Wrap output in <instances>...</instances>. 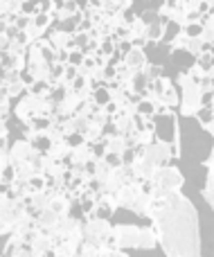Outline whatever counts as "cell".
<instances>
[{"label": "cell", "mask_w": 214, "mask_h": 257, "mask_svg": "<svg viewBox=\"0 0 214 257\" xmlns=\"http://www.w3.org/2000/svg\"><path fill=\"white\" fill-rule=\"evenodd\" d=\"M84 59H86V54L81 52V50H70V57H68V63H70V66H81V63H84Z\"/></svg>", "instance_id": "cell-33"}, {"label": "cell", "mask_w": 214, "mask_h": 257, "mask_svg": "<svg viewBox=\"0 0 214 257\" xmlns=\"http://www.w3.org/2000/svg\"><path fill=\"white\" fill-rule=\"evenodd\" d=\"M81 219L72 217V214H68V217H63L61 221H59L57 230L52 232L54 241L57 239H72V241H81Z\"/></svg>", "instance_id": "cell-11"}, {"label": "cell", "mask_w": 214, "mask_h": 257, "mask_svg": "<svg viewBox=\"0 0 214 257\" xmlns=\"http://www.w3.org/2000/svg\"><path fill=\"white\" fill-rule=\"evenodd\" d=\"M61 3H63V0H61Z\"/></svg>", "instance_id": "cell-40"}, {"label": "cell", "mask_w": 214, "mask_h": 257, "mask_svg": "<svg viewBox=\"0 0 214 257\" xmlns=\"http://www.w3.org/2000/svg\"><path fill=\"white\" fill-rule=\"evenodd\" d=\"M88 5H90V7H102L104 0H88Z\"/></svg>", "instance_id": "cell-36"}, {"label": "cell", "mask_w": 214, "mask_h": 257, "mask_svg": "<svg viewBox=\"0 0 214 257\" xmlns=\"http://www.w3.org/2000/svg\"><path fill=\"white\" fill-rule=\"evenodd\" d=\"M108 235H111V223L108 219H99V217H88L81 223V241L93 246H106L108 244Z\"/></svg>", "instance_id": "cell-6"}, {"label": "cell", "mask_w": 214, "mask_h": 257, "mask_svg": "<svg viewBox=\"0 0 214 257\" xmlns=\"http://www.w3.org/2000/svg\"><path fill=\"white\" fill-rule=\"evenodd\" d=\"M0 257H7V255H0Z\"/></svg>", "instance_id": "cell-38"}, {"label": "cell", "mask_w": 214, "mask_h": 257, "mask_svg": "<svg viewBox=\"0 0 214 257\" xmlns=\"http://www.w3.org/2000/svg\"><path fill=\"white\" fill-rule=\"evenodd\" d=\"M122 63H126V66L133 68V70H142L149 63L147 50H144L142 45H131L129 52H124V57H122Z\"/></svg>", "instance_id": "cell-17"}, {"label": "cell", "mask_w": 214, "mask_h": 257, "mask_svg": "<svg viewBox=\"0 0 214 257\" xmlns=\"http://www.w3.org/2000/svg\"><path fill=\"white\" fill-rule=\"evenodd\" d=\"M140 18L144 21L147 25V43H162L165 39V32H167V21H162L158 9H144L142 14H138Z\"/></svg>", "instance_id": "cell-9"}, {"label": "cell", "mask_w": 214, "mask_h": 257, "mask_svg": "<svg viewBox=\"0 0 214 257\" xmlns=\"http://www.w3.org/2000/svg\"><path fill=\"white\" fill-rule=\"evenodd\" d=\"M212 9H214V3H212Z\"/></svg>", "instance_id": "cell-39"}, {"label": "cell", "mask_w": 214, "mask_h": 257, "mask_svg": "<svg viewBox=\"0 0 214 257\" xmlns=\"http://www.w3.org/2000/svg\"><path fill=\"white\" fill-rule=\"evenodd\" d=\"M115 212H117V203L111 192H104V194H99L97 199H95V217L111 219Z\"/></svg>", "instance_id": "cell-16"}, {"label": "cell", "mask_w": 214, "mask_h": 257, "mask_svg": "<svg viewBox=\"0 0 214 257\" xmlns=\"http://www.w3.org/2000/svg\"><path fill=\"white\" fill-rule=\"evenodd\" d=\"M147 221L156 230L158 246L167 257H203L198 212L183 190L153 199Z\"/></svg>", "instance_id": "cell-1"}, {"label": "cell", "mask_w": 214, "mask_h": 257, "mask_svg": "<svg viewBox=\"0 0 214 257\" xmlns=\"http://www.w3.org/2000/svg\"><path fill=\"white\" fill-rule=\"evenodd\" d=\"M97 257H129V250H120L115 246H99L97 248Z\"/></svg>", "instance_id": "cell-31"}, {"label": "cell", "mask_w": 214, "mask_h": 257, "mask_svg": "<svg viewBox=\"0 0 214 257\" xmlns=\"http://www.w3.org/2000/svg\"><path fill=\"white\" fill-rule=\"evenodd\" d=\"M194 63H196V66H201L203 70H207V68H210L212 63H214V52H212L210 48H205L196 59H194Z\"/></svg>", "instance_id": "cell-32"}, {"label": "cell", "mask_w": 214, "mask_h": 257, "mask_svg": "<svg viewBox=\"0 0 214 257\" xmlns=\"http://www.w3.org/2000/svg\"><path fill=\"white\" fill-rule=\"evenodd\" d=\"M174 84L178 88V115L194 117L203 108V93L198 88V81L192 79L185 70H180Z\"/></svg>", "instance_id": "cell-3"}, {"label": "cell", "mask_w": 214, "mask_h": 257, "mask_svg": "<svg viewBox=\"0 0 214 257\" xmlns=\"http://www.w3.org/2000/svg\"><path fill=\"white\" fill-rule=\"evenodd\" d=\"M3 70H14V72H23L25 70V54H9L3 52Z\"/></svg>", "instance_id": "cell-26"}, {"label": "cell", "mask_w": 214, "mask_h": 257, "mask_svg": "<svg viewBox=\"0 0 214 257\" xmlns=\"http://www.w3.org/2000/svg\"><path fill=\"white\" fill-rule=\"evenodd\" d=\"M7 257H34V255H32V250L27 246H16V248L9 250Z\"/></svg>", "instance_id": "cell-34"}, {"label": "cell", "mask_w": 214, "mask_h": 257, "mask_svg": "<svg viewBox=\"0 0 214 257\" xmlns=\"http://www.w3.org/2000/svg\"><path fill=\"white\" fill-rule=\"evenodd\" d=\"M108 246H115V248H120V250L138 248L140 246V226H133V223H115V226H111Z\"/></svg>", "instance_id": "cell-7"}, {"label": "cell", "mask_w": 214, "mask_h": 257, "mask_svg": "<svg viewBox=\"0 0 214 257\" xmlns=\"http://www.w3.org/2000/svg\"><path fill=\"white\" fill-rule=\"evenodd\" d=\"M9 41H12V39H9V34L3 30V27H0V52H5V50L9 48Z\"/></svg>", "instance_id": "cell-35"}, {"label": "cell", "mask_w": 214, "mask_h": 257, "mask_svg": "<svg viewBox=\"0 0 214 257\" xmlns=\"http://www.w3.org/2000/svg\"><path fill=\"white\" fill-rule=\"evenodd\" d=\"M158 248V237H156V230L149 226H140V246L138 250H153Z\"/></svg>", "instance_id": "cell-24"}, {"label": "cell", "mask_w": 214, "mask_h": 257, "mask_svg": "<svg viewBox=\"0 0 214 257\" xmlns=\"http://www.w3.org/2000/svg\"><path fill=\"white\" fill-rule=\"evenodd\" d=\"M27 248L32 250L34 257H50V253H52V248H54V237L50 235V232L36 228L30 235V239H27Z\"/></svg>", "instance_id": "cell-10"}, {"label": "cell", "mask_w": 214, "mask_h": 257, "mask_svg": "<svg viewBox=\"0 0 214 257\" xmlns=\"http://www.w3.org/2000/svg\"><path fill=\"white\" fill-rule=\"evenodd\" d=\"M194 117L198 120V124H201L203 131L210 133V136L214 138V106L212 104H205V106H203Z\"/></svg>", "instance_id": "cell-25"}, {"label": "cell", "mask_w": 214, "mask_h": 257, "mask_svg": "<svg viewBox=\"0 0 214 257\" xmlns=\"http://www.w3.org/2000/svg\"><path fill=\"white\" fill-rule=\"evenodd\" d=\"M81 241H72V239H57L54 241V248L50 257H77V248H79Z\"/></svg>", "instance_id": "cell-22"}, {"label": "cell", "mask_w": 214, "mask_h": 257, "mask_svg": "<svg viewBox=\"0 0 214 257\" xmlns=\"http://www.w3.org/2000/svg\"><path fill=\"white\" fill-rule=\"evenodd\" d=\"M9 165H12L14 169H21V167H34L39 169L41 165V156H43V151H39L32 142H27L25 138H21V140L12 142L9 145Z\"/></svg>", "instance_id": "cell-4"}, {"label": "cell", "mask_w": 214, "mask_h": 257, "mask_svg": "<svg viewBox=\"0 0 214 257\" xmlns=\"http://www.w3.org/2000/svg\"><path fill=\"white\" fill-rule=\"evenodd\" d=\"M138 151H140V156L156 169L165 167V165H171V160H176V154H174V149H171V145L160 142V140L149 142L147 147H142V149H138Z\"/></svg>", "instance_id": "cell-8"}, {"label": "cell", "mask_w": 214, "mask_h": 257, "mask_svg": "<svg viewBox=\"0 0 214 257\" xmlns=\"http://www.w3.org/2000/svg\"><path fill=\"white\" fill-rule=\"evenodd\" d=\"M203 169H205V181H203L201 187V196L214 212V145L210 149V156L203 160Z\"/></svg>", "instance_id": "cell-12"}, {"label": "cell", "mask_w": 214, "mask_h": 257, "mask_svg": "<svg viewBox=\"0 0 214 257\" xmlns=\"http://www.w3.org/2000/svg\"><path fill=\"white\" fill-rule=\"evenodd\" d=\"M126 27H129V41L133 45H147V25H144V21L135 14L133 18H131L129 23H126Z\"/></svg>", "instance_id": "cell-18"}, {"label": "cell", "mask_w": 214, "mask_h": 257, "mask_svg": "<svg viewBox=\"0 0 214 257\" xmlns=\"http://www.w3.org/2000/svg\"><path fill=\"white\" fill-rule=\"evenodd\" d=\"M205 48H207V45L203 43L201 36H189V39H187V45H185V52H187L192 59H196Z\"/></svg>", "instance_id": "cell-29"}, {"label": "cell", "mask_w": 214, "mask_h": 257, "mask_svg": "<svg viewBox=\"0 0 214 257\" xmlns=\"http://www.w3.org/2000/svg\"><path fill=\"white\" fill-rule=\"evenodd\" d=\"M45 39H48V43L52 45L54 50H70V34H68L66 30H61V27L52 25L48 30V34H45Z\"/></svg>", "instance_id": "cell-21"}, {"label": "cell", "mask_w": 214, "mask_h": 257, "mask_svg": "<svg viewBox=\"0 0 214 257\" xmlns=\"http://www.w3.org/2000/svg\"><path fill=\"white\" fill-rule=\"evenodd\" d=\"M133 7V0H104V14H122Z\"/></svg>", "instance_id": "cell-28"}, {"label": "cell", "mask_w": 214, "mask_h": 257, "mask_svg": "<svg viewBox=\"0 0 214 257\" xmlns=\"http://www.w3.org/2000/svg\"><path fill=\"white\" fill-rule=\"evenodd\" d=\"M151 205H153L151 194H149V192L144 190V185H142V192H140V194L135 196L133 205H131V212H133L135 217H140V219H149V212H151Z\"/></svg>", "instance_id": "cell-20"}, {"label": "cell", "mask_w": 214, "mask_h": 257, "mask_svg": "<svg viewBox=\"0 0 214 257\" xmlns=\"http://www.w3.org/2000/svg\"><path fill=\"white\" fill-rule=\"evenodd\" d=\"M178 113L176 108L160 106L153 115V140H160L171 145L176 158H180V124H178Z\"/></svg>", "instance_id": "cell-2"}, {"label": "cell", "mask_w": 214, "mask_h": 257, "mask_svg": "<svg viewBox=\"0 0 214 257\" xmlns=\"http://www.w3.org/2000/svg\"><path fill=\"white\" fill-rule=\"evenodd\" d=\"M142 192V183L140 181H129L126 185L117 187L115 192H113V199H115L117 208H124V210H131V205H133L135 196Z\"/></svg>", "instance_id": "cell-13"}, {"label": "cell", "mask_w": 214, "mask_h": 257, "mask_svg": "<svg viewBox=\"0 0 214 257\" xmlns=\"http://www.w3.org/2000/svg\"><path fill=\"white\" fill-rule=\"evenodd\" d=\"M70 149H72V147L68 145L66 140H61V142H54V145H50L45 154H48L50 158L59 160V163H66V160H68V156H70Z\"/></svg>", "instance_id": "cell-27"}, {"label": "cell", "mask_w": 214, "mask_h": 257, "mask_svg": "<svg viewBox=\"0 0 214 257\" xmlns=\"http://www.w3.org/2000/svg\"><path fill=\"white\" fill-rule=\"evenodd\" d=\"M95 158H97V156H95L93 145H88V142H81V145H77V147H72V149H70V156H68L66 165H68V167H75V165H81V167H86V165H93Z\"/></svg>", "instance_id": "cell-14"}, {"label": "cell", "mask_w": 214, "mask_h": 257, "mask_svg": "<svg viewBox=\"0 0 214 257\" xmlns=\"http://www.w3.org/2000/svg\"><path fill=\"white\" fill-rule=\"evenodd\" d=\"M32 194H34V190H32V185L27 181H14V183H9V192H7V196H12V199H18V201H30L32 199Z\"/></svg>", "instance_id": "cell-23"}, {"label": "cell", "mask_w": 214, "mask_h": 257, "mask_svg": "<svg viewBox=\"0 0 214 257\" xmlns=\"http://www.w3.org/2000/svg\"><path fill=\"white\" fill-rule=\"evenodd\" d=\"M34 221H36V228H39V230H45V232H50V235H52V232L57 230L61 217H59L54 210L45 208V210H41L39 214H34Z\"/></svg>", "instance_id": "cell-19"}, {"label": "cell", "mask_w": 214, "mask_h": 257, "mask_svg": "<svg viewBox=\"0 0 214 257\" xmlns=\"http://www.w3.org/2000/svg\"><path fill=\"white\" fill-rule=\"evenodd\" d=\"M0 66H3V52H0Z\"/></svg>", "instance_id": "cell-37"}, {"label": "cell", "mask_w": 214, "mask_h": 257, "mask_svg": "<svg viewBox=\"0 0 214 257\" xmlns=\"http://www.w3.org/2000/svg\"><path fill=\"white\" fill-rule=\"evenodd\" d=\"M144 75V79H147V84H151L153 79H158V77L162 75V66H158V63H147V66L140 70Z\"/></svg>", "instance_id": "cell-30"}, {"label": "cell", "mask_w": 214, "mask_h": 257, "mask_svg": "<svg viewBox=\"0 0 214 257\" xmlns=\"http://www.w3.org/2000/svg\"><path fill=\"white\" fill-rule=\"evenodd\" d=\"M129 181H133L131 178V172H129V167H126L124 163L122 165H115V167H111V174L106 176V181H104V190L106 192H115L117 187H122V185H126Z\"/></svg>", "instance_id": "cell-15"}, {"label": "cell", "mask_w": 214, "mask_h": 257, "mask_svg": "<svg viewBox=\"0 0 214 257\" xmlns=\"http://www.w3.org/2000/svg\"><path fill=\"white\" fill-rule=\"evenodd\" d=\"M30 212L27 210L25 201L12 199V196H5L3 203H0V237H7L14 230V226L18 223V219L25 217Z\"/></svg>", "instance_id": "cell-5"}]
</instances>
